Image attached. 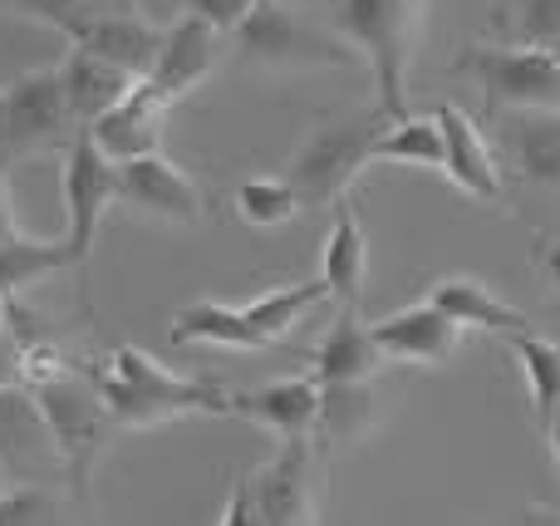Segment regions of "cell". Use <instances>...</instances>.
<instances>
[{"instance_id": "3", "label": "cell", "mask_w": 560, "mask_h": 526, "mask_svg": "<svg viewBox=\"0 0 560 526\" xmlns=\"http://www.w3.org/2000/svg\"><path fill=\"white\" fill-rule=\"evenodd\" d=\"M378 118H325L305 133V143L290 153L285 183L300 192L305 207H335L345 202L349 183L359 177V167L374 163V143H378Z\"/></svg>"}, {"instance_id": "35", "label": "cell", "mask_w": 560, "mask_h": 526, "mask_svg": "<svg viewBox=\"0 0 560 526\" xmlns=\"http://www.w3.org/2000/svg\"><path fill=\"white\" fill-rule=\"evenodd\" d=\"M10 384H25V344L0 325V389H10Z\"/></svg>"}, {"instance_id": "20", "label": "cell", "mask_w": 560, "mask_h": 526, "mask_svg": "<svg viewBox=\"0 0 560 526\" xmlns=\"http://www.w3.org/2000/svg\"><path fill=\"white\" fill-rule=\"evenodd\" d=\"M310 364H315L319 384H369L378 370H384V350H378L374 330H369L354 311H345L335 325H329L325 340L315 344Z\"/></svg>"}, {"instance_id": "32", "label": "cell", "mask_w": 560, "mask_h": 526, "mask_svg": "<svg viewBox=\"0 0 560 526\" xmlns=\"http://www.w3.org/2000/svg\"><path fill=\"white\" fill-rule=\"evenodd\" d=\"M0 5L25 20H39V25L65 30V35H74L84 20L98 15V0H0Z\"/></svg>"}, {"instance_id": "14", "label": "cell", "mask_w": 560, "mask_h": 526, "mask_svg": "<svg viewBox=\"0 0 560 526\" xmlns=\"http://www.w3.org/2000/svg\"><path fill=\"white\" fill-rule=\"evenodd\" d=\"M163 114H167V98L153 89V79H138L108 114H98L89 124V133H94V143L114 163H128V157L158 153V143H163Z\"/></svg>"}, {"instance_id": "11", "label": "cell", "mask_w": 560, "mask_h": 526, "mask_svg": "<svg viewBox=\"0 0 560 526\" xmlns=\"http://www.w3.org/2000/svg\"><path fill=\"white\" fill-rule=\"evenodd\" d=\"M222 25H212L207 15H177L173 25L163 30V45H158V59L153 69H148V79H153V89L167 98V104H177V98H187L192 89H202L207 79H212L217 59H222Z\"/></svg>"}, {"instance_id": "9", "label": "cell", "mask_w": 560, "mask_h": 526, "mask_svg": "<svg viewBox=\"0 0 560 526\" xmlns=\"http://www.w3.org/2000/svg\"><path fill=\"white\" fill-rule=\"evenodd\" d=\"M252 492L266 526H315L319 522L315 439H280V453L252 478Z\"/></svg>"}, {"instance_id": "28", "label": "cell", "mask_w": 560, "mask_h": 526, "mask_svg": "<svg viewBox=\"0 0 560 526\" xmlns=\"http://www.w3.org/2000/svg\"><path fill=\"white\" fill-rule=\"evenodd\" d=\"M325 295H329V285H325V276H319V281H305V285H280V291H266L261 301L242 305V311H246V320H252L256 330L276 344V340H285V335L300 325V315H305L310 305H319Z\"/></svg>"}, {"instance_id": "33", "label": "cell", "mask_w": 560, "mask_h": 526, "mask_svg": "<svg viewBox=\"0 0 560 526\" xmlns=\"http://www.w3.org/2000/svg\"><path fill=\"white\" fill-rule=\"evenodd\" d=\"M217 526H266L261 522V512H256V492H252V482H232V492H226V507H222V517H217Z\"/></svg>"}, {"instance_id": "30", "label": "cell", "mask_w": 560, "mask_h": 526, "mask_svg": "<svg viewBox=\"0 0 560 526\" xmlns=\"http://www.w3.org/2000/svg\"><path fill=\"white\" fill-rule=\"evenodd\" d=\"M300 192L285 183V177H246L236 187V212H242L246 226H280L300 212Z\"/></svg>"}, {"instance_id": "38", "label": "cell", "mask_w": 560, "mask_h": 526, "mask_svg": "<svg viewBox=\"0 0 560 526\" xmlns=\"http://www.w3.org/2000/svg\"><path fill=\"white\" fill-rule=\"evenodd\" d=\"M546 439H551V453H556V468H560V404H556L551 423H546Z\"/></svg>"}, {"instance_id": "40", "label": "cell", "mask_w": 560, "mask_h": 526, "mask_svg": "<svg viewBox=\"0 0 560 526\" xmlns=\"http://www.w3.org/2000/svg\"><path fill=\"white\" fill-rule=\"evenodd\" d=\"M10 320V301H5V295H0V325H5Z\"/></svg>"}, {"instance_id": "26", "label": "cell", "mask_w": 560, "mask_h": 526, "mask_svg": "<svg viewBox=\"0 0 560 526\" xmlns=\"http://www.w3.org/2000/svg\"><path fill=\"white\" fill-rule=\"evenodd\" d=\"M506 344H512L516 364H522V374H526L536 429H546L551 413H556V404H560V344L546 340V335H532V330L506 335Z\"/></svg>"}, {"instance_id": "43", "label": "cell", "mask_w": 560, "mask_h": 526, "mask_svg": "<svg viewBox=\"0 0 560 526\" xmlns=\"http://www.w3.org/2000/svg\"><path fill=\"white\" fill-rule=\"evenodd\" d=\"M556 517H560V512H556Z\"/></svg>"}, {"instance_id": "6", "label": "cell", "mask_w": 560, "mask_h": 526, "mask_svg": "<svg viewBox=\"0 0 560 526\" xmlns=\"http://www.w3.org/2000/svg\"><path fill=\"white\" fill-rule=\"evenodd\" d=\"M74 133L79 124L65 104L59 69H35V74H20L0 89V157L69 148Z\"/></svg>"}, {"instance_id": "10", "label": "cell", "mask_w": 560, "mask_h": 526, "mask_svg": "<svg viewBox=\"0 0 560 526\" xmlns=\"http://www.w3.org/2000/svg\"><path fill=\"white\" fill-rule=\"evenodd\" d=\"M118 202L133 207L138 217L177 222V226H192L207 217V197L197 187V177L183 173L177 163H167L163 153L118 163Z\"/></svg>"}, {"instance_id": "17", "label": "cell", "mask_w": 560, "mask_h": 526, "mask_svg": "<svg viewBox=\"0 0 560 526\" xmlns=\"http://www.w3.org/2000/svg\"><path fill=\"white\" fill-rule=\"evenodd\" d=\"M69 39L94 49V55H104L108 65H118L124 74L148 79V69H153V59H158V45H163V30L148 25L138 10H98V15L84 20Z\"/></svg>"}, {"instance_id": "24", "label": "cell", "mask_w": 560, "mask_h": 526, "mask_svg": "<svg viewBox=\"0 0 560 526\" xmlns=\"http://www.w3.org/2000/svg\"><path fill=\"white\" fill-rule=\"evenodd\" d=\"M79 266V256L69 252V242H35V236L20 232L15 242L0 246V295L15 305V295H25L30 285H39L45 276Z\"/></svg>"}, {"instance_id": "15", "label": "cell", "mask_w": 560, "mask_h": 526, "mask_svg": "<svg viewBox=\"0 0 560 526\" xmlns=\"http://www.w3.org/2000/svg\"><path fill=\"white\" fill-rule=\"evenodd\" d=\"M502 153L532 187L560 192V108H506L497 114Z\"/></svg>"}, {"instance_id": "25", "label": "cell", "mask_w": 560, "mask_h": 526, "mask_svg": "<svg viewBox=\"0 0 560 526\" xmlns=\"http://www.w3.org/2000/svg\"><path fill=\"white\" fill-rule=\"evenodd\" d=\"M378 423V394L374 384H325L319 394V423L315 433L325 443H359Z\"/></svg>"}, {"instance_id": "16", "label": "cell", "mask_w": 560, "mask_h": 526, "mask_svg": "<svg viewBox=\"0 0 560 526\" xmlns=\"http://www.w3.org/2000/svg\"><path fill=\"white\" fill-rule=\"evenodd\" d=\"M438 128H443V173L453 187H463L477 202H497L502 197V167L477 124L457 104H438Z\"/></svg>"}, {"instance_id": "29", "label": "cell", "mask_w": 560, "mask_h": 526, "mask_svg": "<svg viewBox=\"0 0 560 526\" xmlns=\"http://www.w3.org/2000/svg\"><path fill=\"white\" fill-rule=\"evenodd\" d=\"M497 30L512 45L560 49V0H497Z\"/></svg>"}, {"instance_id": "41", "label": "cell", "mask_w": 560, "mask_h": 526, "mask_svg": "<svg viewBox=\"0 0 560 526\" xmlns=\"http://www.w3.org/2000/svg\"><path fill=\"white\" fill-rule=\"evenodd\" d=\"M5 482H10V472H5V468H0V492H5Z\"/></svg>"}, {"instance_id": "13", "label": "cell", "mask_w": 560, "mask_h": 526, "mask_svg": "<svg viewBox=\"0 0 560 526\" xmlns=\"http://www.w3.org/2000/svg\"><path fill=\"white\" fill-rule=\"evenodd\" d=\"M384 350V360H404V364H447L463 350V325L453 315H443L433 301L394 311L388 320L369 325Z\"/></svg>"}, {"instance_id": "37", "label": "cell", "mask_w": 560, "mask_h": 526, "mask_svg": "<svg viewBox=\"0 0 560 526\" xmlns=\"http://www.w3.org/2000/svg\"><path fill=\"white\" fill-rule=\"evenodd\" d=\"M536 266H541V276L560 291V236H541V242H536Z\"/></svg>"}, {"instance_id": "22", "label": "cell", "mask_w": 560, "mask_h": 526, "mask_svg": "<svg viewBox=\"0 0 560 526\" xmlns=\"http://www.w3.org/2000/svg\"><path fill=\"white\" fill-rule=\"evenodd\" d=\"M428 301L443 315H453L463 330H487V335H502V340L532 325L516 305H506L497 291H487L477 276H443V281L428 291Z\"/></svg>"}, {"instance_id": "5", "label": "cell", "mask_w": 560, "mask_h": 526, "mask_svg": "<svg viewBox=\"0 0 560 526\" xmlns=\"http://www.w3.org/2000/svg\"><path fill=\"white\" fill-rule=\"evenodd\" d=\"M453 69L477 79L492 118L506 108H560V49L467 45Z\"/></svg>"}, {"instance_id": "7", "label": "cell", "mask_w": 560, "mask_h": 526, "mask_svg": "<svg viewBox=\"0 0 560 526\" xmlns=\"http://www.w3.org/2000/svg\"><path fill=\"white\" fill-rule=\"evenodd\" d=\"M39 413H45L49 433H55V448L65 458V472L74 478V488H89V472L94 458L104 453V439L114 429L98 389H89L84 379H69V374H49V379L30 384Z\"/></svg>"}, {"instance_id": "1", "label": "cell", "mask_w": 560, "mask_h": 526, "mask_svg": "<svg viewBox=\"0 0 560 526\" xmlns=\"http://www.w3.org/2000/svg\"><path fill=\"white\" fill-rule=\"evenodd\" d=\"M94 389L118 429H153V423L183 419V413H232L236 404V394H226L222 384L183 379L138 344H118Z\"/></svg>"}, {"instance_id": "42", "label": "cell", "mask_w": 560, "mask_h": 526, "mask_svg": "<svg viewBox=\"0 0 560 526\" xmlns=\"http://www.w3.org/2000/svg\"><path fill=\"white\" fill-rule=\"evenodd\" d=\"M413 5H423V0H413Z\"/></svg>"}, {"instance_id": "36", "label": "cell", "mask_w": 560, "mask_h": 526, "mask_svg": "<svg viewBox=\"0 0 560 526\" xmlns=\"http://www.w3.org/2000/svg\"><path fill=\"white\" fill-rule=\"evenodd\" d=\"M20 222H15V207H10V173H5V157H0V246L15 242Z\"/></svg>"}, {"instance_id": "4", "label": "cell", "mask_w": 560, "mask_h": 526, "mask_svg": "<svg viewBox=\"0 0 560 526\" xmlns=\"http://www.w3.org/2000/svg\"><path fill=\"white\" fill-rule=\"evenodd\" d=\"M232 35L246 59L271 69H349L364 59L339 30L329 35V30L310 25L305 15H295L280 0H256Z\"/></svg>"}, {"instance_id": "21", "label": "cell", "mask_w": 560, "mask_h": 526, "mask_svg": "<svg viewBox=\"0 0 560 526\" xmlns=\"http://www.w3.org/2000/svg\"><path fill=\"white\" fill-rule=\"evenodd\" d=\"M319 276H325L329 295L345 301V311H359L364 276H369V236H364V222H359V212L349 202H335V226H329V236H325Z\"/></svg>"}, {"instance_id": "8", "label": "cell", "mask_w": 560, "mask_h": 526, "mask_svg": "<svg viewBox=\"0 0 560 526\" xmlns=\"http://www.w3.org/2000/svg\"><path fill=\"white\" fill-rule=\"evenodd\" d=\"M59 192H65V217H69V252L84 261L94 252V236L104 226V212L118 202V163L94 143L89 128H79L74 143L65 148V167H59Z\"/></svg>"}, {"instance_id": "18", "label": "cell", "mask_w": 560, "mask_h": 526, "mask_svg": "<svg viewBox=\"0 0 560 526\" xmlns=\"http://www.w3.org/2000/svg\"><path fill=\"white\" fill-rule=\"evenodd\" d=\"M319 394H325V384L315 374L310 379H276L256 394H236L232 413L246 423H261V429L280 433V439H315Z\"/></svg>"}, {"instance_id": "31", "label": "cell", "mask_w": 560, "mask_h": 526, "mask_svg": "<svg viewBox=\"0 0 560 526\" xmlns=\"http://www.w3.org/2000/svg\"><path fill=\"white\" fill-rule=\"evenodd\" d=\"M0 526H65L59 498L45 482H15L0 492Z\"/></svg>"}, {"instance_id": "39", "label": "cell", "mask_w": 560, "mask_h": 526, "mask_svg": "<svg viewBox=\"0 0 560 526\" xmlns=\"http://www.w3.org/2000/svg\"><path fill=\"white\" fill-rule=\"evenodd\" d=\"M98 5H108V10H138V0H98Z\"/></svg>"}, {"instance_id": "34", "label": "cell", "mask_w": 560, "mask_h": 526, "mask_svg": "<svg viewBox=\"0 0 560 526\" xmlns=\"http://www.w3.org/2000/svg\"><path fill=\"white\" fill-rule=\"evenodd\" d=\"M252 5H256V0H187V10H192V15H207L212 25H222V30L242 25V15Z\"/></svg>"}, {"instance_id": "2", "label": "cell", "mask_w": 560, "mask_h": 526, "mask_svg": "<svg viewBox=\"0 0 560 526\" xmlns=\"http://www.w3.org/2000/svg\"><path fill=\"white\" fill-rule=\"evenodd\" d=\"M413 0H335V30L369 59L378 114L408 118V59H413Z\"/></svg>"}, {"instance_id": "19", "label": "cell", "mask_w": 560, "mask_h": 526, "mask_svg": "<svg viewBox=\"0 0 560 526\" xmlns=\"http://www.w3.org/2000/svg\"><path fill=\"white\" fill-rule=\"evenodd\" d=\"M59 84H65V104H69V114H74V124L89 128L98 114H108L138 79L124 74L118 65H108V59L94 55V49L74 45L65 55V65H59Z\"/></svg>"}, {"instance_id": "12", "label": "cell", "mask_w": 560, "mask_h": 526, "mask_svg": "<svg viewBox=\"0 0 560 526\" xmlns=\"http://www.w3.org/2000/svg\"><path fill=\"white\" fill-rule=\"evenodd\" d=\"M0 468L10 472V482H39V472L65 468L55 433L25 384L0 389Z\"/></svg>"}, {"instance_id": "27", "label": "cell", "mask_w": 560, "mask_h": 526, "mask_svg": "<svg viewBox=\"0 0 560 526\" xmlns=\"http://www.w3.org/2000/svg\"><path fill=\"white\" fill-rule=\"evenodd\" d=\"M374 163H408V167H443V128L438 118H394L388 133H378Z\"/></svg>"}, {"instance_id": "23", "label": "cell", "mask_w": 560, "mask_h": 526, "mask_svg": "<svg viewBox=\"0 0 560 526\" xmlns=\"http://www.w3.org/2000/svg\"><path fill=\"white\" fill-rule=\"evenodd\" d=\"M173 344H217V350H266V335L246 320L242 305L192 301L173 315Z\"/></svg>"}]
</instances>
